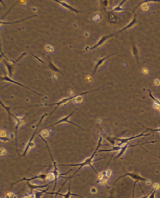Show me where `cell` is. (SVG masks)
<instances>
[{
  "mask_svg": "<svg viewBox=\"0 0 160 198\" xmlns=\"http://www.w3.org/2000/svg\"><path fill=\"white\" fill-rule=\"evenodd\" d=\"M56 2H57V3H59L60 4V5H61L62 6H63V7H64V8H66V9H67V10H69V11H72V12H74V13H75V14H78V10H77V9H75V8L74 7H73V6H70V5H69L68 3H67V2H63V1H59V0H56Z\"/></svg>",
  "mask_w": 160,
  "mask_h": 198,
  "instance_id": "obj_12",
  "label": "cell"
},
{
  "mask_svg": "<svg viewBox=\"0 0 160 198\" xmlns=\"http://www.w3.org/2000/svg\"><path fill=\"white\" fill-rule=\"evenodd\" d=\"M0 134H1V137H6V135H7L6 131H3V130H1V131H0Z\"/></svg>",
  "mask_w": 160,
  "mask_h": 198,
  "instance_id": "obj_30",
  "label": "cell"
},
{
  "mask_svg": "<svg viewBox=\"0 0 160 198\" xmlns=\"http://www.w3.org/2000/svg\"><path fill=\"white\" fill-rule=\"evenodd\" d=\"M126 2L127 1H122V2H121V3L118 5V6H116V7H114V9L112 10V11H125L126 10H125L124 8L121 7V6H122L123 4H125Z\"/></svg>",
  "mask_w": 160,
  "mask_h": 198,
  "instance_id": "obj_22",
  "label": "cell"
},
{
  "mask_svg": "<svg viewBox=\"0 0 160 198\" xmlns=\"http://www.w3.org/2000/svg\"><path fill=\"white\" fill-rule=\"evenodd\" d=\"M91 192H93V193H96V192H97V189L93 188V189H91Z\"/></svg>",
  "mask_w": 160,
  "mask_h": 198,
  "instance_id": "obj_35",
  "label": "cell"
},
{
  "mask_svg": "<svg viewBox=\"0 0 160 198\" xmlns=\"http://www.w3.org/2000/svg\"><path fill=\"white\" fill-rule=\"evenodd\" d=\"M5 196H6V198H18L16 194L11 192H6Z\"/></svg>",
  "mask_w": 160,
  "mask_h": 198,
  "instance_id": "obj_26",
  "label": "cell"
},
{
  "mask_svg": "<svg viewBox=\"0 0 160 198\" xmlns=\"http://www.w3.org/2000/svg\"><path fill=\"white\" fill-rule=\"evenodd\" d=\"M55 198H56V197H55Z\"/></svg>",
  "mask_w": 160,
  "mask_h": 198,
  "instance_id": "obj_36",
  "label": "cell"
},
{
  "mask_svg": "<svg viewBox=\"0 0 160 198\" xmlns=\"http://www.w3.org/2000/svg\"><path fill=\"white\" fill-rule=\"evenodd\" d=\"M40 135H41L43 138H45V137L49 136V132L48 131V130H43V131H41V132L40 133Z\"/></svg>",
  "mask_w": 160,
  "mask_h": 198,
  "instance_id": "obj_27",
  "label": "cell"
},
{
  "mask_svg": "<svg viewBox=\"0 0 160 198\" xmlns=\"http://www.w3.org/2000/svg\"><path fill=\"white\" fill-rule=\"evenodd\" d=\"M0 138H1V140L2 141V142H8V141H10V138H6V137H0Z\"/></svg>",
  "mask_w": 160,
  "mask_h": 198,
  "instance_id": "obj_31",
  "label": "cell"
},
{
  "mask_svg": "<svg viewBox=\"0 0 160 198\" xmlns=\"http://www.w3.org/2000/svg\"><path fill=\"white\" fill-rule=\"evenodd\" d=\"M140 125H141V124H140ZM141 126H143V125H141ZM144 127V128H147V130H148V131H151V132H160V127L159 128H158V129H150V128H147V127Z\"/></svg>",
  "mask_w": 160,
  "mask_h": 198,
  "instance_id": "obj_29",
  "label": "cell"
},
{
  "mask_svg": "<svg viewBox=\"0 0 160 198\" xmlns=\"http://www.w3.org/2000/svg\"><path fill=\"white\" fill-rule=\"evenodd\" d=\"M3 62H4V64L6 65V68H7L8 73H9L10 76V77H12V76H13V69H14L13 64L10 63V62H9L8 61H6V60H3Z\"/></svg>",
  "mask_w": 160,
  "mask_h": 198,
  "instance_id": "obj_19",
  "label": "cell"
},
{
  "mask_svg": "<svg viewBox=\"0 0 160 198\" xmlns=\"http://www.w3.org/2000/svg\"><path fill=\"white\" fill-rule=\"evenodd\" d=\"M5 154H6V150L3 149V148H1V156H2V155H5Z\"/></svg>",
  "mask_w": 160,
  "mask_h": 198,
  "instance_id": "obj_33",
  "label": "cell"
},
{
  "mask_svg": "<svg viewBox=\"0 0 160 198\" xmlns=\"http://www.w3.org/2000/svg\"><path fill=\"white\" fill-rule=\"evenodd\" d=\"M107 15H108V19L110 23H117L118 18L117 17V15L114 13L113 11H107Z\"/></svg>",
  "mask_w": 160,
  "mask_h": 198,
  "instance_id": "obj_16",
  "label": "cell"
},
{
  "mask_svg": "<svg viewBox=\"0 0 160 198\" xmlns=\"http://www.w3.org/2000/svg\"><path fill=\"white\" fill-rule=\"evenodd\" d=\"M154 82V84H156V85H159L160 84V81H158V80H155Z\"/></svg>",
  "mask_w": 160,
  "mask_h": 198,
  "instance_id": "obj_34",
  "label": "cell"
},
{
  "mask_svg": "<svg viewBox=\"0 0 160 198\" xmlns=\"http://www.w3.org/2000/svg\"><path fill=\"white\" fill-rule=\"evenodd\" d=\"M98 90H99V88H98V89L92 90V91H90V92H83V93L80 94L79 95H86V94H87V93H90V92H94V91H98ZM79 95H71V96H69V97H67V98H63V99H62L61 100L59 101V102H58V103H52V104H45V106H53V105H56V107H55L54 110L52 111V112H51V113H50V115H51V114H52V113H53V112H54V111H55V110H56V109H57L58 107H59L61 106V105L66 104V103H68L69 101L72 100V99H76V98H77V97H78V96H79Z\"/></svg>",
  "mask_w": 160,
  "mask_h": 198,
  "instance_id": "obj_3",
  "label": "cell"
},
{
  "mask_svg": "<svg viewBox=\"0 0 160 198\" xmlns=\"http://www.w3.org/2000/svg\"><path fill=\"white\" fill-rule=\"evenodd\" d=\"M104 136H105V138H106V140L108 141V142H110V143L112 144V145H113V146H114V145H115V143H116V141H114L115 140V139H114V138H110V137H109V136H107V135H106V134H105L104 133Z\"/></svg>",
  "mask_w": 160,
  "mask_h": 198,
  "instance_id": "obj_25",
  "label": "cell"
},
{
  "mask_svg": "<svg viewBox=\"0 0 160 198\" xmlns=\"http://www.w3.org/2000/svg\"><path fill=\"white\" fill-rule=\"evenodd\" d=\"M132 53H133V55L136 57V61H137V63H139V55H138V49L136 48V46L135 45V43L133 42L132 44Z\"/></svg>",
  "mask_w": 160,
  "mask_h": 198,
  "instance_id": "obj_24",
  "label": "cell"
},
{
  "mask_svg": "<svg viewBox=\"0 0 160 198\" xmlns=\"http://www.w3.org/2000/svg\"><path fill=\"white\" fill-rule=\"evenodd\" d=\"M0 103H1V105H2V107H3L4 108L6 109V112H8V114L10 115V116H11L12 117L14 118L15 120V121H16V127H15V139L17 138V133H18V128L21 127V126L23 124H24V120H23L22 118H19V117H17L16 116H14V114H12L11 112H10V108L9 107H7L6 106H5V105L3 104V103H2V101L0 102Z\"/></svg>",
  "mask_w": 160,
  "mask_h": 198,
  "instance_id": "obj_4",
  "label": "cell"
},
{
  "mask_svg": "<svg viewBox=\"0 0 160 198\" xmlns=\"http://www.w3.org/2000/svg\"><path fill=\"white\" fill-rule=\"evenodd\" d=\"M102 136L99 137V141H98V146L97 148L95 149L94 152L93 153V154L90 156V157L87 158H86V160H84L83 162H82V163H79V164H63V165H60V166H79V168H78V170H77L76 172L74 173V174H73V176H74L75 174H77V173L82 168V167L86 166H89L90 168H92V170L94 171V173H96V174H98V172L95 170V169L94 168L93 166V162L95 161V160H94V157L96 156V154H97L98 151H99V148L101 147L102 146H108L107 144H102Z\"/></svg>",
  "mask_w": 160,
  "mask_h": 198,
  "instance_id": "obj_1",
  "label": "cell"
},
{
  "mask_svg": "<svg viewBox=\"0 0 160 198\" xmlns=\"http://www.w3.org/2000/svg\"><path fill=\"white\" fill-rule=\"evenodd\" d=\"M124 170H125L126 174H125V175L121 176L120 178H117V181H115V183H116V182H117V181H119L120 179H121L122 178H125V177H130V178H132V179L134 180V185H133V190H132V192H132V198H134V192H135V187H136V185L137 183H139L140 181H145V182L147 184V185H151V181H149V180H147V179H146V178H143V177H141V176H140L139 174H137V173H129V172H127L125 168H124Z\"/></svg>",
  "mask_w": 160,
  "mask_h": 198,
  "instance_id": "obj_2",
  "label": "cell"
},
{
  "mask_svg": "<svg viewBox=\"0 0 160 198\" xmlns=\"http://www.w3.org/2000/svg\"><path fill=\"white\" fill-rule=\"evenodd\" d=\"M159 158H160V157H159Z\"/></svg>",
  "mask_w": 160,
  "mask_h": 198,
  "instance_id": "obj_37",
  "label": "cell"
},
{
  "mask_svg": "<svg viewBox=\"0 0 160 198\" xmlns=\"http://www.w3.org/2000/svg\"><path fill=\"white\" fill-rule=\"evenodd\" d=\"M139 146V144H136V145H130V144L129 143H127V144H125V145H124V146H122V147H121V150H120V152H119V154H118L117 155V156H116V158H115L116 159H117V158H120L121 157V156H122V155L124 154L125 153V151H126V150L128 149V148L129 147V146Z\"/></svg>",
  "mask_w": 160,
  "mask_h": 198,
  "instance_id": "obj_14",
  "label": "cell"
},
{
  "mask_svg": "<svg viewBox=\"0 0 160 198\" xmlns=\"http://www.w3.org/2000/svg\"><path fill=\"white\" fill-rule=\"evenodd\" d=\"M28 183H27V185L28 187L30 189L31 192H33L34 190H37V189H43V188H45L47 186H50V185L52 184V181H50L49 184H47V185H33V184L30 183V181H27Z\"/></svg>",
  "mask_w": 160,
  "mask_h": 198,
  "instance_id": "obj_13",
  "label": "cell"
},
{
  "mask_svg": "<svg viewBox=\"0 0 160 198\" xmlns=\"http://www.w3.org/2000/svg\"><path fill=\"white\" fill-rule=\"evenodd\" d=\"M48 59H49V68H50V69H52V71L56 72V73H60V74H63V73H62V72L60 71V69H58V68L54 64H53V62H52V60H51L50 57H48Z\"/></svg>",
  "mask_w": 160,
  "mask_h": 198,
  "instance_id": "obj_18",
  "label": "cell"
},
{
  "mask_svg": "<svg viewBox=\"0 0 160 198\" xmlns=\"http://www.w3.org/2000/svg\"><path fill=\"white\" fill-rule=\"evenodd\" d=\"M102 4L103 5V7L105 8V9H106V7H107V5H108V1H102Z\"/></svg>",
  "mask_w": 160,
  "mask_h": 198,
  "instance_id": "obj_32",
  "label": "cell"
},
{
  "mask_svg": "<svg viewBox=\"0 0 160 198\" xmlns=\"http://www.w3.org/2000/svg\"><path fill=\"white\" fill-rule=\"evenodd\" d=\"M35 16H37V15H33V16H30V17H28V18H26V19H22V20H19V21H16V22H10V23H5V22H2V21H1V25H10V24H14V23H20V22H22V21H24V20H26V19H30V18H33V17H35Z\"/></svg>",
  "mask_w": 160,
  "mask_h": 198,
  "instance_id": "obj_23",
  "label": "cell"
},
{
  "mask_svg": "<svg viewBox=\"0 0 160 198\" xmlns=\"http://www.w3.org/2000/svg\"><path fill=\"white\" fill-rule=\"evenodd\" d=\"M49 174H38V175L34 176V177L30 178V179H27V178H22V179L19 180V181H16V182H14V183L12 184V185H15V184L19 183V182H21V181H33V180H37V179H41V180H43V181H45L47 178H49Z\"/></svg>",
  "mask_w": 160,
  "mask_h": 198,
  "instance_id": "obj_7",
  "label": "cell"
},
{
  "mask_svg": "<svg viewBox=\"0 0 160 198\" xmlns=\"http://www.w3.org/2000/svg\"><path fill=\"white\" fill-rule=\"evenodd\" d=\"M23 198H36V195L34 194L33 192H31L30 194H25Z\"/></svg>",
  "mask_w": 160,
  "mask_h": 198,
  "instance_id": "obj_28",
  "label": "cell"
},
{
  "mask_svg": "<svg viewBox=\"0 0 160 198\" xmlns=\"http://www.w3.org/2000/svg\"><path fill=\"white\" fill-rule=\"evenodd\" d=\"M74 112H71V114H70V115H68V116H66V117H63V119H61V120H60L58 122H56V123H55V124H52V125L49 126V127H52V126L57 125V124H63V123H69V124H72V125L76 126V127H78V128H80V129H82V130H83V131H84L83 128H82V127H79V126H78V125H77V124H74L73 122H70V121H69V118L71 117V116H72L73 114H74Z\"/></svg>",
  "mask_w": 160,
  "mask_h": 198,
  "instance_id": "obj_8",
  "label": "cell"
},
{
  "mask_svg": "<svg viewBox=\"0 0 160 198\" xmlns=\"http://www.w3.org/2000/svg\"><path fill=\"white\" fill-rule=\"evenodd\" d=\"M144 134H145V131L142 133V134H140V135H136V136H132V137H131V138H114L115 139V140L119 141L120 142L119 146H123V145H125V144L129 143V142H131V141L133 140V139H135V138H140V137H142V136H148V135H152V134H150V133H148V134H147V135H144Z\"/></svg>",
  "mask_w": 160,
  "mask_h": 198,
  "instance_id": "obj_6",
  "label": "cell"
},
{
  "mask_svg": "<svg viewBox=\"0 0 160 198\" xmlns=\"http://www.w3.org/2000/svg\"><path fill=\"white\" fill-rule=\"evenodd\" d=\"M116 34H110V35H107V36H103V37H102L100 40H99V41L98 42L97 44H96V45H94V46H92V47H90V49H96V48H98V47H100L101 45H102L103 44H104L105 42H106V41L109 39V38H110V37H114V36H116Z\"/></svg>",
  "mask_w": 160,
  "mask_h": 198,
  "instance_id": "obj_11",
  "label": "cell"
},
{
  "mask_svg": "<svg viewBox=\"0 0 160 198\" xmlns=\"http://www.w3.org/2000/svg\"><path fill=\"white\" fill-rule=\"evenodd\" d=\"M37 129H38V127H37V128H36L35 131H34V134H33V135H32L31 138H30V141H29L28 144H27V146H26V149H25L24 153H23V154H22L23 157H25V156H26V154L28 153L29 150H30L31 149V148H34V147H35V143H34V137H35L36 134H37Z\"/></svg>",
  "mask_w": 160,
  "mask_h": 198,
  "instance_id": "obj_9",
  "label": "cell"
},
{
  "mask_svg": "<svg viewBox=\"0 0 160 198\" xmlns=\"http://www.w3.org/2000/svg\"><path fill=\"white\" fill-rule=\"evenodd\" d=\"M71 180L69 181V187H68V191H67V193L65 194H63V193H60V192H45V193H48V194H52V195H59V196H63V198H71V196H79L81 198H85L84 196H81V195H78V194H74L73 192H71Z\"/></svg>",
  "mask_w": 160,
  "mask_h": 198,
  "instance_id": "obj_5",
  "label": "cell"
},
{
  "mask_svg": "<svg viewBox=\"0 0 160 198\" xmlns=\"http://www.w3.org/2000/svg\"><path fill=\"white\" fill-rule=\"evenodd\" d=\"M159 189H160V184H157V183L154 184V186H153L152 190H151V194H150V196H149L148 198H155L154 193H155V192H156L157 190H158Z\"/></svg>",
  "mask_w": 160,
  "mask_h": 198,
  "instance_id": "obj_21",
  "label": "cell"
},
{
  "mask_svg": "<svg viewBox=\"0 0 160 198\" xmlns=\"http://www.w3.org/2000/svg\"><path fill=\"white\" fill-rule=\"evenodd\" d=\"M114 54H111V55H109V56H107V57H104V58H102V59H100V60L98 61V63H97V65H96V66H95V68H94V74L95 73H96V72H97V70H98V69L99 67H100V66H102L103 65V63H104L105 61H106V60H107V59H108L109 57H110L111 56H113V55Z\"/></svg>",
  "mask_w": 160,
  "mask_h": 198,
  "instance_id": "obj_17",
  "label": "cell"
},
{
  "mask_svg": "<svg viewBox=\"0 0 160 198\" xmlns=\"http://www.w3.org/2000/svg\"><path fill=\"white\" fill-rule=\"evenodd\" d=\"M121 147H122L121 146H114L112 149L99 150L98 152H117L118 150H121Z\"/></svg>",
  "mask_w": 160,
  "mask_h": 198,
  "instance_id": "obj_20",
  "label": "cell"
},
{
  "mask_svg": "<svg viewBox=\"0 0 160 198\" xmlns=\"http://www.w3.org/2000/svg\"><path fill=\"white\" fill-rule=\"evenodd\" d=\"M136 23H137V20H136V14H134V17H133V19H132V22H131L130 23H129V25H127L125 27H124L123 29H121V30H119V31L117 32V34H119V33H121V32L124 31V30H128V29L131 28V27H132L133 26H135V25H136Z\"/></svg>",
  "mask_w": 160,
  "mask_h": 198,
  "instance_id": "obj_15",
  "label": "cell"
},
{
  "mask_svg": "<svg viewBox=\"0 0 160 198\" xmlns=\"http://www.w3.org/2000/svg\"><path fill=\"white\" fill-rule=\"evenodd\" d=\"M1 79H2V81H8V82H10V83H13V84H18V85H19V86H22V87H23V88H26V89L30 90V91H31V92H34V93H35V94H37V95H41V94H40V93H38V92H35V91H34V90H31V89H30V88H29L28 87H26V86H25V85H23L22 84H19V83H18V82H16V81H13V80H12V79H10V77H8L7 76H6V75H4V77H1Z\"/></svg>",
  "mask_w": 160,
  "mask_h": 198,
  "instance_id": "obj_10",
  "label": "cell"
}]
</instances>
